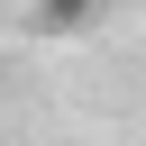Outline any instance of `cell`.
Returning <instances> with one entry per match:
<instances>
[{"label": "cell", "instance_id": "2", "mask_svg": "<svg viewBox=\"0 0 146 146\" xmlns=\"http://www.w3.org/2000/svg\"><path fill=\"white\" fill-rule=\"evenodd\" d=\"M0 9H9V0H0Z\"/></svg>", "mask_w": 146, "mask_h": 146}, {"label": "cell", "instance_id": "1", "mask_svg": "<svg viewBox=\"0 0 146 146\" xmlns=\"http://www.w3.org/2000/svg\"><path fill=\"white\" fill-rule=\"evenodd\" d=\"M100 0H36V27H82Z\"/></svg>", "mask_w": 146, "mask_h": 146}]
</instances>
